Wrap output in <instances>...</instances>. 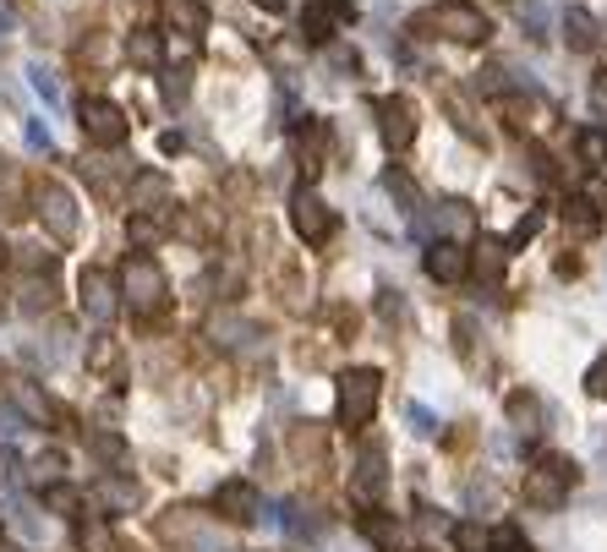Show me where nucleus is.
Masks as SVG:
<instances>
[{
    "instance_id": "obj_27",
    "label": "nucleus",
    "mask_w": 607,
    "mask_h": 552,
    "mask_svg": "<svg viewBox=\"0 0 607 552\" xmlns=\"http://www.w3.org/2000/svg\"><path fill=\"white\" fill-rule=\"evenodd\" d=\"M383 186H389V192H394V197H400V203H405V214H416V186L405 181L400 170H389V175H383Z\"/></svg>"
},
{
    "instance_id": "obj_18",
    "label": "nucleus",
    "mask_w": 607,
    "mask_h": 552,
    "mask_svg": "<svg viewBox=\"0 0 607 552\" xmlns=\"http://www.w3.org/2000/svg\"><path fill=\"white\" fill-rule=\"evenodd\" d=\"M93 498H99L110 514H126V509L137 503V481H126V476H104L99 487H93Z\"/></svg>"
},
{
    "instance_id": "obj_36",
    "label": "nucleus",
    "mask_w": 607,
    "mask_h": 552,
    "mask_svg": "<svg viewBox=\"0 0 607 552\" xmlns=\"http://www.w3.org/2000/svg\"><path fill=\"white\" fill-rule=\"evenodd\" d=\"M258 6H263V11H285V0H258Z\"/></svg>"
},
{
    "instance_id": "obj_5",
    "label": "nucleus",
    "mask_w": 607,
    "mask_h": 552,
    "mask_svg": "<svg viewBox=\"0 0 607 552\" xmlns=\"http://www.w3.org/2000/svg\"><path fill=\"white\" fill-rule=\"evenodd\" d=\"M77 126H83V137L93 148H121L126 132H132V121H126L121 104L110 99H83V110H77Z\"/></svg>"
},
{
    "instance_id": "obj_12",
    "label": "nucleus",
    "mask_w": 607,
    "mask_h": 552,
    "mask_svg": "<svg viewBox=\"0 0 607 552\" xmlns=\"http://www.w3.org/2000/svg\"><path fill=\"white\" fill-rule=\"evenodd\" d=\"M422 263H427V274H433L438 285H460V279L471 274V252H465L460 241H449V236L427 246V257H422Z\"/></svg>"
},
{
    "instance_id": "obj_25",
    "label": "nucleus",
    "mask_w": 607,
    "mask_h": 552,
    "mask_svg": "<svg viewBox=\"0 0 607 552\" xmlns=\"http://www.w3.org/2000/svg\"><path fill=\"white\" fill-rule=\"evenodd\" d=\"M44 503H50L55 514H77V509H83V492H77V487H50V492H44Z\"/></svg>"
},
{
    "instance_id": "obj_16",
    "label": "nucleus",
    "mask_w": 607,
    "mask_h": 552,
    "mask_svg": "<svg viewBox=\"0 0 607 552\" xmlns=\"http://www.w3.org/2000/svg\"><path fill=\"white\" fill-rule=\"evenodd\" d=\"M350 492H356L361 503H372L383 492V454L378 449H367L361 454V465H356V481H350Z\"/></svg>"
},
{
    "instance_id": "obj_13",
    "label": "nucleus",
    "mask_w": 607,
    "mask_h": 552,
    "mask_svg": "<svg viewBox=\"0 0 607 552\" xmlns=\"http://www.w3.org/2000/svg\"><path fill=\"white\" fill-rule=\"evenodd\" d=\"M350 17V0H312L307 17H301V39L307 44H329L334 28Z\"/></svg>"
},
{
    "instance_id": "obj_15",
    "label": "nucleus",
    "mask_w": 607,
    "mask_h": 552,
    "mask_svg": "<svg viewBox=\"0 0 607 552\" xmlns=\"http://www.w3.org/2000/svg\"><path fill=\"white\" fill-rule=\"evenodd\" d=\"M165 22L175 33H186V39H203L208 33V6L203 0H165Z\"/></svg>"
},
{
    "instance_id": "obj_37",
    "label": "nucleus",
    "mask_w": 607,
    "mask_h": 552,
    "mask_svg": "<svg viewBox=\"0 0 607 552\" xmlns=\"http://www.w3.org/2000/svg\"><path fill=\"white\" fill-rule=\"evenodd\" d=\"M602 154H607V132H602Z\"/></svg>"
},
{
    "instance_id": "obj_4",
    "label": "nucleus",
    "mask_w": 607,
    "mask_h": 552,
    "mask_svg": "<svg viewBox=\"0 0 607 552\" xmlns=\"http://www.w3.org/2000/svg\"><path fill=\"white\" fill-rule=\"evenodd\" d=\"M378 394H383V378L372 367H350L340 378V421L345 427H367L378 416Z\"/></svg>"
},
{
    "instance_id": "obj_32",
    "label": "nucleus",
    "mask_w": 607,
    "mask_h": 552,
    "mask_svg": "<svg viewBox=\"0 0 607 552\" xmlns=\"http://www.w3.org/2000/svg\"><path fill=\"white\" fill-rule=\"evenodd\" d=\"M93 454H99V460H115V454H121V438H115V432H99V438H93Z\"/></svg>"
},
{
    "instance_id": "obj_2",
    "label": "nucleus",
    "mask_w": 607,
    "mask_h": 552,
    "mask_svg": "<svg viewBox=\"0 0 607 552\" xmlns=\"http://www.w3.org/2000/svg\"><path fill=\"white\" fill-rule=\"evenodd\" d=\"M422 28H433V33H443V39H454V44H487L493 22H487L471 0H438V6L422 17Z\"/></svg>"
},
{
    "instance_id": "obj_6",
    "label": "nucleus",
    "mask_w": 607,
    "mask_h": 552,
    "mask_svg": "<svg viewBox=\"0 0 607 552\" xmlns=\"http://www.w3.org/2000/svg\"><path fill=\"white\" fill-rule=\"evenodd\" d=\"M290 225H296V236L307 241V246H323V241L334 236V225H340V219H334V208L323 203L312 186H301V192L290 197Z\"/></svg>"
},
{
    "instance_id": "obj_28",
    "label": "nucleus",
    "mask_w": 607,
    "mask_h": 552,
    "mask_svg": "<svg viewBox=\"0 0 607 552\" xmlns=\"http://www.w3.org/2000/svg\"><path fill=\"white\" fill-rule=\"evenodd\" d=\"M405 421H411L416 438H433V432H438V416H433L427 405H411V410H405Z\"/></svg>"
},
{
    "instance_id": "obj_34",
    "label": "nucleus",
    "mask_w": 607,
    "mask_h": 552,
    "mask_svg": "<svg viewBox=\"0 0 607 552\" xmlns=\"http://www.w3.org/2000/svg\"><path fill=\"white\" fill-rule=\"evenodd\" d=\"M186 88H192V82H186V72H170V77H165V99H186Z\"/></svg>"
},
{
    "instance_id": "obj_17",
    "label": "nucleus",
    "mask_w": 607,
    "mask_h": 552,
    "mask_svg": "<svg viewBox=\"0 0 607 552\" xmlns=\"http://www.w3.org/2000/svg\"><path fill=\"white\" fill-rule=\"evenodd\" d=\"M361 536H367L372 547H383V552L400 547V525H394V514H383V509H367V514H361Z\"/></svg>"
},
{
    "instance_id": "obj_1",
    "label": "nucleus",
    "mask_w": 607,
    "mask_h": 552,
    "mask_svg": "<svg viewBox=\"0 0 607 552\" xmlns=\"http://www.w3.org/2000/svg\"><path fill=\"white\" fill-rule=\"evenodd\" d=\"M121 290H126V307H132L137 317H159L165 312V301H170V279H165V268L154 263V257H126V268H121Z\"/></svg>"
},
{
    "instance_id": "obj_30",
    "label": "nucleus",
    "mask_w": 607,
    "mask_h": 552,
    "mask_svg": "<svg viewBox=\"0 0 607 552\" xmlns=\"http://www.w3.org/2000/svg\"><path fill=\"white\" fill-rule=\"evenodd\" d=\"M126 236H132L137 246H154L159 236H165V230H159L154 219H132V225H126Z\"/></svg>"
},
{
    "instance_id": "obj_20",
    "label": "nucleus",
    "mask_w": 607,
    "mask_h": 552,
    "mask_svg": "<svg viewBox=\"0 0 607 552\" xmlns=\"http://www.w3.org/2000/svg\"><path fill=\"white\" fill-rule=\"evenodd\" d=\"M564 33H569L575 50H591V44H597V17H591L586 6H569L564 11Z\"/></svg>"
},
{
    "instance_id": "obj_10",
    "label": "nucleus",
    "mask_w": 607,
    "mask_h": 552,
    "mask_svg": "<svg viewBox=\"0 0 607 552\" xmlns=\"http://www.w3.org/2000/svg\"><path fill=\"white\" fill-rule=\"evenodd\" d=\"M214 514H225L230 525H252V520L263 514L258 487H252V481H219V492H214Z\"/></svg>"
},
{
    "instance_id": "obj_35",
    "label": "nucleus",
    "mask_w": 607,
    "mask_h": 552,
    "mask_svg": "<svg viewBox=\"0 0 607 552\" xmlns=\"http://www.w3.org/2000/svg\"><path fill=\"white\" fill-rule=\"evenodd\" d=\"M159 148H165V154H181L186 143H181V132H165V137H159Z\"/></svg>"
},
{
    "instance_id": "obj_21",
    "label": "nucleus",
    "mask_w": 607,
    "mask_h": 552,
    "mask_svg": "<svg viewBox=\"0 0 607 552\" xmlns=\"http://www.w3.org/2000/svg\"><path fill=\"white\" fill-rule=\"evenodd\" d=\"M504 241H476V257H471V268H476V274H482V279H498V268H504Z\"/></svg>"
},
{
    "instance_id": "obj_3",
    "label": "nucleus",
    "mask_w": 607,
    "mask_h": 552,
    "mask_svg": "<svg viewBox=\"0 0 607 552\" xmlns=\"http://www.w3.org/2000/svg\"><path fill=\"white\" fill-rule=\"evenodd\" d=\"M575 481H580L575 460H564V454H547V460L525 476V503H536V509H558V503L569 498V487H575Z\"/></svg>"
},
{
    "instance_id": "obj_29",
    "label": "nucleus",
    "mask_w": 607,
    "mask_h": 552,
    "mask_svg": "<svg viewBox=\"0 0 607 552\" xmlns=\"http://www.w3.org/2000/svg\"><path fill=\"white\" fill-rule=\"evenodd\" d=\"M586 394H597V399H607V350L597 361H591L586 367Z\"/></svg>"
},
{
    "instance_id": "obj_26",
    "label": "nucleus",
    "mask_w": 607,
    "mask_h": 552,
    "mask_svg": "<svg viewBox=\"0 0 607 552\" xmlns=\"http://www.w3.org/2000/svg\"><path fill=\"white\" fill-rule=\"evenodd\" d=\"M536 230H542V208H536V214H525V219H520V225H515V230H509V241H504V252H520V246H525V241H531V236H536Z\"/></svg>"
},
{
    "instance_id": "obj_22",
    "label": "nucleus",
    "mask_w": 607,
    "mask_h": 552,
    "mask_svg": "<svg viewBox=\"0 0 607 552\" xmlns=\"http://www.w3.org/2000/svg\"><path fill=\"white\" fill-rule=\"evenodd\" d=\"M28 82H33V93H39L44 104H61V82H55V72H50V66H39V61H33V66H28Z\"/></svg>"
},
{
    "instance_id": "obj_33",
    "label": "nucleus",
    "mask_w": 607,
    "mask_h": 552,
    "mask_svg": "<svg viewBox=\"0 0 607 552\" xmlns=\"http://www.w3.org/2000/svg\"><path fill=\"white\" fill-rule=\"evenodd\" d=\"M55 471H61V454H55V449L33 460V476H39V481H44V476H55Z\"/></svg>"
},
{
    "instance_id": "obj_19",
    "label": "nucleus",
    "mask_w": 607,
    "mask_h": 552,
    "mask_svg": "<svg viewBox=\"0 0 607 552\" xmlns=\"http://www.w3.org/2000/svg\"><path fill=\"white\" fill-rule=\"evenodd\" d=\"M126 61H132V66H143V72H154V66L165 61V44H159V33L137 28L132 39H126Z\"/></svg>"
},
{
    "instance_id": "obj_8",
    "label": "nucleus",
    "mask_w": 607,
    "mask_h": 552,
    "mask_svg": "<svg viewBox=\"0 0 607 552\" xmlns=\"http://www.w3.org/2000/svg\"><path fill=\"white\" fill-rule=\"evenodd\" d=\"M39 219H44V230H50L55 241H72L77 236V203H72V192H66L61 181H44L39 186Z\"/></svg>"
},
{
    "instance_id": "obj_14",
    "label": "nucleus",
    "mask_w": 607,
    "mask_h": 552,
    "mask_svg": "<svg viewBox=\"0 0 607 552\" xmlns=\"http://www.w3.org/2000/svg\"><path fill=\"white\" fill-rule=\"evenodd\" d=\"M323 143H329V126L318 121V115H307V126L296 132V148H301V175H318L323 170Z\"/></svg>"
},
{
    "instance_id": "obj_31",
    "label": "nucleus",
    "mask_w": 607,
    "mask_h": 552,
    "mask_svg": "<svg viewBox=\"0 0 607 552\" xmlns=\"http://www.w3.org/2000/svg\"><path fill=\"white\" fill-rule=\"evenodd\" d=\"M22 137H28V148H33V154H50V126L28 121V126H22Z\"/></svg>"
},
{
    "instance_id": "obj_9",
    "label": "nucleus",
    "mask_w": 607,
    "mask_h": 552,
    "mask_svg": "<svg viewBox=\"0 0 607 552\" xmlns=\"http://www.w3.org/2000/svg\"><path fill=\"white\" fill-rule=\"evenodd\" d=\"M126 203H132V219H154V214H165V208H175V192L159 170H143V175H132Z\"/></svg>"
},
{
    "instance_id": "obj_23",
    "label": "nucleus",
    "mask_w": 607,
    "mask_h": 552,
    "mask_svg": "<svg viewBox=\"0 0 607 552\" xmlns=\"http://www.w3.org/2000/svg\"><path fill=\"white\" fill-rule=\"evenodd\" d=\"M449 536H454V547H460V552H487V531L476 520H460Z\"/></svg>"
},
{
    "instance_id": "obj_24",
    "label": "nucleus",
    "mask_w": 607,
    "mask_h": 552,
    "mask_svg": "<svg viewBox=\"0 0 607 552\" xmlns=\"http://www.w3.org/2000/svg\"><path fill=\"white\" fill-rule=\"evenodd\" d=\"M487 552H531V547L515 525H498V531H487Z\"/></svg>"
},
{
    "instance_id": "obj_38",
    "label": "nucleus",
    "mask_w": 607,
    "mask_h": 552,
    "mask_svg": "<svg viewBox=\"0 0 607 552\" xmlns=\"http://www.w3.org/2000/svg\"><path fill=\"white\" fill-rule=\"evenodd\" d=\"M0 552H11V547H0Z\"/></svg>"
},
{
    "instance_id": "obj_11",
    "label": "nucleus",
    "mask_w": 607,
    "mask_h": 552,
    "mask_svg": "<svg viewBox=\"0 0 607 552\" xmlns=\"http://www.w3.org/2000/svg\"><path fill=\"white\" fill-rule=\"evenodd\" d=\"M77 290H83V312H88V323H99V328H104L115 312H121V301H115V279L104 274V268H83Z\"/></svg>"
},
{
    "instance_id": "obj_7",
    "label": "nucleus",
    "mask_w": 607,
    "mask_h": 552,
    "mask_svg": "<svg viewBox=\"0 0 607 552\" xmlns=\"http://www.w3.org/2000/svg\"><path fill=\"white\" fill-rule=\"evenodd\" d=\"M372 115H378V137L394 154H405V148L416 143V104L411 99H400V93H394V99H378Z\"/></svg>"
}]
</instances>
